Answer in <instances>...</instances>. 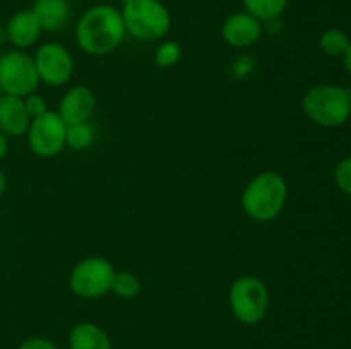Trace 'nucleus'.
<instances>
[{"label":"nucleus","instance_id":"9","mask_svg":"<svg viewBox=\"0 0 351 349\" xmlns=\"http://www.w3.org/2000/svg\"><path fill=\"white\" fill-rule=\"evenodd\" d=\"M40 82L48 86H64L71 81L74 72V58L60 43H45L33 57Z\"/></svg>","mask_w":351,"mask_h":349},{"label":"nucleus","instance_id":"20","mask_svg":"<svg viewBox=\"0 0 351 349\" xmlns=\"http://www.w3.org/2000/svg\"><path fill=\"white\" fill-rule=\"evenodd\" d=\"M182 57V47L177 41H163L154 53V62L158 67L168 68L173 67Z\"/></svg>","mask_w":351,"mask_h":349},{"label":"nucleus","instance_id":"22","mask_svg":"<svg viewBox=\"0 0 351 349\" xmlns=\"http://www.w3.org/2000/svg\"><path fill=\"white\" fill-rule=\"evenodd\" d=\"M24 105H26V109L27 113H29L31 118H38V116L45 115V113L48 112L47 101H45L40 94H36V92L27 94L26 98H24Z\"/></svg>","mask_w":351,"mask_h":349},{"label":"nucleus","instance_id":"25","mask_svg":"<svg viewBox=\"0 0 351 349\" xmlns=\"http://www.w3.org/2000/svg\"><path fill=\"white\" fill-rule=\"evenodd\" d=\"M343 62H345L346 72H348V74L351 75V43H350L348 50H346V53L343 55Z\"/></svg>","mask_w":351,"mask_h":349},{"label":"nucleus","instance_id":"11","mask_svg":"<svg viewBox=\"0 0 351 349\" xmlns=\"http://www.w3.org/2000/svg\"><path fill=\"white\" fill-rule=\"evenodd\" d=\"M95 108V92L88 86H74L62 96L57 113L67 125H74V123L89 122Z\"/></svg>","mask_w":351,"mask_h":349},{"label":"nucleus","instance_id":"14","mask_svg":"<svg viewBox=\"0 0 351 349\" xmlns=\"http://www.w3.org/2000/svg\"><path fill=\"white\" fill-rule=\"evenodd\" d=\"M41 31L57 33L71 21L72 5L69 0H34L31 7Z\"/></svg>","mask_w":351,"mask_h":349},{"label":"nucleus","instance_id":"1","mask_svg":"<svg viewBox=\"0 0 351 349\" xmlns=\"http://www.w3.org/2000/svg\"><path fill=\"white\" fill-rule=\"evenodd\" d=\"M127 31L122 14L117 7L98 3L79 17L75 26V41L84 53L103 57L122 44Z\"/></svg>","mask_w":351,"mask_h":349},{"label":"nucleus","instance_id":"6","mask_svg":"<svg viewBox=\"0 0 351 349\" xmlns=\"http://www.w3.org/2000/svg\"><path fill=\"white\" fill-rule=\"evenodd\" d=\"M117 270L103 257H88L75 263L69 276L72 293L84 300H96L112 291Z\"/></svg>","mask_w":351,"mask_h":349},{"label":"nucleus","instance_id":"28","mask_svg":"<svg viewBox=\"0 0 351 349\" xmlns=\"http://www.w3.org/2000/svg\"><path fill=\"white\" fill-rule=\"evenodd\" d=\"M350 96H351V91H350Z\"/></svg>","mask_w":351,"mask_h":349},{"label":"nucleus","instance_id":"10","mask_svg":"<svg viewBox=\"0 0 351 349\" xmlns=\"http://www.w3.org/2000/svg\"><path fill=\"white\" fill-rule=\"evenodd\" d=\"M221 36L233 48L252 47L263 36V23L247 10L233 12L223 21Z\"/></svg>","mask_w":351,"mask_h":349},{"label":"nucleus","instance_id":"3","mask_svg":"<svg viewBox=\"0 0 351 349\" xmlns=\"http://www.w3.org/2000/svg\"><path fill=\"white\" fill-rule=\"evenodd\" d=\"M302 108L315 125L335 129L348 122L351 116L350 91L341 86L317 84L304 94Z\"/></svg>","mask_w":351,"mask_h":349},{"label":"nucleus","instance_id":"24","mask_svg":"<svg viewBox=\"0 0 351 349\" xmlns=\"http://www.w3.org/2000/svg\"><path fill=\"white\" fill-rule=\"evenodd\" d=\"M7 151H9V137H7L5 133L0 130V159H2V157H5Z\"/></svg>","mask_w":351,"mask_h":349},{"label":"nucleus","instance_id":"19","mask_svg":"<svg viewBox=\"0 0 351 349\" xmlns=\"http://www.w3.org/2000/svg\"><path fill=\"white\" fill-rule=\"evenodd\" d=\"M112 291L120 298H134L139 294L141 291V283L137 279V276H134L132 272H127V270H120V272H115V277H113Z\"/></svg>","mask_w":351,"mask_h":349},{"label":"nucleus","instance_id":"26","mask_svg":"<svg viewBox=\"0 0 351 349\" xmlns=\"http://www.w3.org/2000/svg\"><path fill=\"white\" fill-rule=\"evenodd\" d=\"M5 188H7V178L5 174H3V171L0 170V198H2L3 194H5Z\"/></svg>","mask_w":351,"mask_h":349},{"label":"nucleus","instance_id":"17","mask_svg":"<svg viewBox=\"0 0 351 349\" xmlns=\"http://www.w3.org/2000/svg\"><path fill=\"white\" fill-rule=\"evenodd\" d=\"M351 40L345 31L338 29V27H331V29L324 31L319 40V47L324 51L328 57H343L348 50Z\"/></svg>","mask_w":351,"mask_h":349},{"label":"nucleus","instance_id":"21","mask_svg":"<svg viewBox=\"0 0 351 349\" xmlns=\"http://www.w3.org/2000/svg\"><path fill=\"white\" fill-rule=\"evenodd\" d=\"M335 181L341 192L351 195V157H345L335 170Z\"/></svg>","mask_w":351,"mask_h":349},{"label":"nucleus","instance_id":"2","mask_svg":"<svg viewBox=\"0 0 351 349\" xmlns=\"http://www.w3.org/2000/svg\"><path fill=\"white\" fill-rule=\"evenodd\" d=\"M288 185L278 171H263L249 181L242 194V207L250 219L273 221L283 211Z\"/></svg>","mask_w":351,"mask_h":349},{"label":"nucleus","instance_id":"12","mask_svg":"<svg viewBox=\"0 0 351 349\" xmlns=\"http://www.w3.org/2000/svg\"><path fill=\"white\" fill-rule=\"evenodd\" d=\"M41 34V26L33 10H19L5 24V38L14 50H26L33 47Z\"/></svg>","mask_w":351,"mask_h":349},{"label":"nucleus","instance_id":"5","mask_svg":"<svg viewBox=\"0 0 351 349\" xmlns=\"http://www.w3.org/2000/svg\"><path fill=\"white\" fill-rule=\"evenodd\" d=\"M230 310L243 325H256L269 310V289L259 277L242 276L232 284L228 294Z\"/></svg>","mask_w":351,"mask_h":349},{"label":"nucleus","instance_id":"13","mask_svg":"<svg viewBox=\"0 0 351 349\" xmlns=\"http://www.w3.org/2000/svg\"><path fill=\"white\" fill-rule=\"evenodd\" d=\"M24 98L19 96H0V130L7 137H23L31 125Z\"/></svg>","mask_w":351,"mask_h":349},{"label":"nucleus","instance_id":"18","mask_svg":"<svg viewBox=\"0 0 351 349\" xmlns=\"http://www.w3.org/2000/svg\"><path fill=\"white\" fill-rule=\"evenodd\" d=\"M91 142H93V129L88 122L67 125L65 146H69L74 151H81L91 146Z\"/></svg>","mask_w":351,"mask_h":349},{"label":"nucleus","instance_id":"15","mask_svg":"<svg viewBox=\"0 0 351 349\" xmlns=\"http://www.w3.org/2000/svg\"><path fill=\"white\" fill-rule=\"evenodd\" d=\"M71 349H113L108 334L93 322L74 325L69 334Z\"/></svg>","mask_w":351,"mask_h":349},{"label":"nucleus","instance_id":"7","mask_svg":"<svg viewBox=\"0 0 351 349\" xmlns=\"http://www.w3.org/2000/svg\"><path fill=\"white\" fill-rule=\"evenodd\" d=\"M40 84L33 57L23 50H10L0 57V96L26 98Z\"/></svg>","mask_w":351,"mask_h":349},{"label":"nucleus","instance_id":"4","mask_svg":"<svg viewBox=\"0 0 351 349\" xmlns=\"http://www.w3.org/2000/svg\"><path fill=\"white\" fill-rule=\"evenodd\" d=\"M122 19L125 31L141 41H158L171 27L170 10L161 0H123Z\"/></svg>","mask_w":351,"mask_h":349},{"label":"nucleus","instance_id":"27","mask_svg":"<svg viewBox=\"0 0 351 349\" xmlns=\"http://www.w3.org/2000/svg\"><path fill=\"white\" fill-rule=\"evenodd\" d=\"M2 53H3V51H2V47H0V57H2Z\"/></svg>","mask_w":351,"mask_h":349},{"label":"nucleus","instance_id":"23","mask_svg":"<svg viewBox=\"0 0 351 349\" xmlns=\"http://www.w3.org/2000/svg\"><path fill=\"white\" fill-rule=\"evenodd\" d=\"M17 349H58V346L45 337H29L21 342Z\"/></svg>","mask_w":351,"mask_h":349},{"label":"nucleus","instance_id":"8","mask_svg":"<svg viewBox=\"0 0 351 349\" xmlns=\"http://www.w3.org/2000/svg\"><path fill=\"white\" fill-rule=\"evenodd\" d=\"M67 123L57 112L48 109L45 115L31 120L27 129V144L31 151L40 157H53L65 147Z\"/></svg>","mask_w":351,"mask_h":349},{"label":"nucleus","instance_id":"16","mask_svg":"<svg viewBox=\"0 0 351 349\" xmlns=\"http://www.w3.org/2000/svg\"><path fill=\"white\" fill-rule=\"evenodd\" d=\"M290 0H243V5L249 14L261 21H274L287 10Z\"/></svg>","mask_w":351,"mask_h":349}]
</instances>
